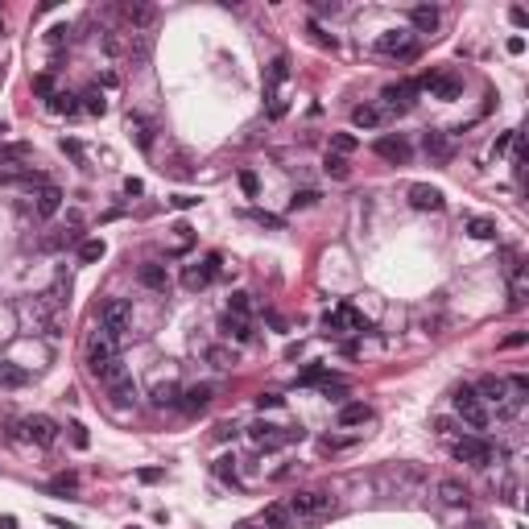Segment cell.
Returning <instances> with one entry per match:
<instances>
[{
	"instance_id": "obj_1",
	"label": "cell",
	"mask_w": 529,
	"mask_h": 529,
	"mask_svg": "<svg viewBox=\"0 0 529 529\" xmlns=\"http://www.w3.org/2000/svg\"><path fill=\"white\" fill-rule=\"evenodd\" d=\"M285 509H290L294 521H323V517L335 513V496L327 488H306V492H294L285 500Z\"/></svg>"
},
{
	"instance_id": "obj_2",
	"label": "cell",
	"mask_w": 529,
	"mask_h": 529,
	"mask_svg": "<svg viewBox=\"0 0 529 529\" xmlns=\"http://www.w3.org/2000/svg\"><path fill=\"white\" fill-rule=\"evenodd\" d=\"M99 327L112 331L116 339H125V335L132 331V306L125 302V298H108V302L99 306Z\"/></svg>"
},
{
	"instance_id": "obj_3",
	"label": "cell",
	"mask_w": 529,
	"mask_h": 529,
	"mask_svg": "<svg viewBox=\"0 0 529 529\" xmlns=\"http://www.w3.org/2000/svg\"><path fill=\"white\" fill-rule=\"evenodd\" d=\"M455 414H459L472 430H484L488 422H492V418H488V405L476 397V389H467V385L455 389Z\"/></svg>"
},
{
	"instance_id": "obj_4",
	"label": "cell",
	"mask_w": 529,
	"mask_h": 529,
	"mask_svg": "<svg viewBox=\"0 0 529 529\" xmlns=\"http://www.w3.org/2000/svg\"><path fill=\"white\" fill-rule=\"evenodd\" d=\"M451 455L467 467H488L492 463V442H484L480 435H463V439L451 446Z\"/></svg>"
},
{
	"instance_id": "obj_5",
	"label": "cell",
	"mask_w": 529,
	"mask_h": 529,
	"mask_svg": "<svg viewBox=\"0 0 529 529\" xmlns=\"http://www.w3.org/2000/svg\"><path fill=\"white\" fill-rule=\"evenodd\" d=\"M248 439L264 446V451H273V446H285V442H302V430H285V426H273V422H253Z\"/></svg>"
},
{
	"instance_id": "obj_6",
	"label": "cell",
	"mask_w": 529,
	"mask_h": 529,
	"mask_svg": "<svg viewBox=\"0 0 529 529\" xmlns=\"http://www.w3.org/2000/svg\"><path fill=\"white\" fill-rule=\"evenodd\" d=\"M116 355H120V339H116L112 331H104V327L95 323V331L87 335V368L104 364V360H116Z\"/></svg>"
},
{
	"instance_id": "obj_7",
	"label": "cell",
	"mask_w": 529,
	"mask_h": 529,
	"mask_svg": "<svg viewBox=\"0 0 529 529\" xmlns=\"http://www.w3.org/2000/svg\"><path fill=\"white\" fill-rule=\"evenodd\" d=\"M323 327H327V335H344V331H364L368 323H364V314H360L352 302H339L335 310H327Z\"/></svg>"
},
{
	"instance_id": "obj_8",
	"label": "cell",
	"mask_w": 529,
	"mask_h": 529,
	"mask_svg": "<svg viewBox=\"0 0 529 529\" xmlns=\"http://www.w3.org/2000/svg\"><path fill=\"white\" fill-rule=\"evenodd\" d=\"M414 29H385L381 38H376V54H385V58H414Z\"/></svg>"
},
{
	"instance_id": "obj_9",
	"label": "cell",
	"mask_w": 529,
	"mask_h": 529,
	"mask_svg": "<svg viewBox=\"0 0 529 529\" xmlns=\"http://www.w3.org/2000/svg\"><path fill=\"white\" fill-rule=\"evenodd\" d=\"M414 95H418V83H414V79L389 83V87H385V95H381V99H385L381 108H385L389 116H401V112H409V108H414Z\"/></svg>"
},
{
	"instance_id": "obj_10",
	"label": "cell",
	"mask_w": 529,
	"mask_h": 529,
	"mask_svg": "<svg viewBox=\"0 0 529 529\" xmlns=\"http://www.w3.org/2000/svg\"><path fill=\"white\" fill-rule=\"evenodd\" d=\"M476 397H480L484 405H496L500 414H509V409H517V401L509 397V385H505L500 376H484V381L476 385Z\"/></svg>"
},
{
	"instance_id": "obj_11",
	"label": "cell",
	"mask_w": 529,
	"mask_h": 529,
	"mask_svg": "<svg viewBox=\"0 0 529 529\" xmlns=\"http://www.w3.org/2000/svg\"><path fill=\"white\" fill-rule=\"evenodd\" d=\"M418 91H430V99H459L463 95V79L459 75H426Z\"/></svg>"
},
{
	"instance_id": "obj_12",
	"label": "cell",
	"mask_w": 529,
	"mask_h": 529,
	"mask_svg": "<svg viewBox=\"0 0 529 529\" xmlns=\"http://www.w3.org/2000/svg\"><path fill=\"white\" fill-rule=\"evenodd\" d=\"M372 149H376V157H385V162H393V166H405V162L414 157L409 141H405V136H393V132H389V136H376Z\"/></svg>"
},
{
	"instance_id": "obj_13",
	"label": "cell",
	"mask_w": 529,
	"mask_h": 529,
	"mask_svg": "<svg viewBox=\"0 0 529 529\" xmlns=\"http://www.w3.org/2000/svg\"><path fill=\"white\" fill-rule=\"evenodd\" d=\"M216 264H220V257H207V261L186 264V269H182V285H186V290H203V285H211Z\"/></svg>"
},
{
	"instance_id": "obj_14",
	"label": "cell",
	"mask_w": 529,
	"mask_h": 529,
	"mask_svg": "<svg viewBox=\"0 0 529 529\" xmlns=\"http://www.w3.org/2000/svg\"><path fill=\"white\" fill-rule=\"evenodd\" d=\"M435 496H439L442 509H467V500H472L467 484H459V480H439L435 484Z\"/></svg>"
},
{
	"instance_id": "obj_15",
	"label": "cell",
	"mask_w": 529,
	"mask_h": 529,
	"mask_svg": "<svg viewBox=\"0 0 529 529\" xmlns=\"http://www.w3.org/2000/svg\"><path fill=\"white\" fill-rule=\"evenodd\" d=\"M21 426H25V435L38 442V446H54V442H58V426H54V422H50L45 414H34V418H25Z\"/></svg>"
},
{
	"instance_id": "obj_16",
	"label": "cell",
	"mask_w": 529,
	"mask_h": 529,
	"mask_svg": "<svg viewBox=\"0 0 529 529\" xmlns=\"http://www.w3.org/2000/svg\"><path fill=\"white\" fill-rule=\"evenodd\" d=\"M211 397H216V389L211 385H190V389H182V397H178V405H182V414H203L207 405H211Z\"/></svg>"
},
{
	"instance_id": "obj_17",
	"label": "cell",
	"mask_w": 529,
	"mask_h": 529,
	"mask_svg": "<svg viewBox=\"0 0 529 529\" xmlns=\"http://www.w3.org/2000/svg\"><path fill=\"white\" fill-rule=\"evenodd\" d=\"M136 281H141L145 290H153V294H166V290H170V273H166V264H157V261L141 264V269H136Z\"/></svg>"
},
{
	"instance_id": "obj_18",
	"label": "cell",
	"mask_w": 529,
	"mask_h": 529,
	"mask_svg": "<svg viewBox=\"0 0 529 529\" xmlns=\"http://www.w3.org/2000/svg\"><path fill=\"white\" fill-rule=\"evenodd\" d=\"M58 207H62V190L50 186V182H42L38 195H34V216H38V220H50V216H58Z\"/></svg>"
},
{
	"instance_id": "obj_19",
	"label": "cell",
	"mask_w": 529,
	"mask_h": 529,
	"mask_svg": "<svg viewBox=\"0 0 529 529\" xmlns=\"http://www.w3.org/2000/svg\"><path fill=\"white\" fill-rule=\"evenodd\" d=\"M385 120H393V116H389L381 104H355V108H352V125H355V129L372 132V129H381Z\"/></svg>"
},
{
	"instance_id": "obj_20",
	"label": "cell",
	"mask_w": 529,
	"mask_h": 529,
	"mask_svg": "<svg viewBox=\"0 0 529 529\" xmlns=\"http://www.w3.org/2000/svg\"><path fill=\"white\" fill-rule=\"evenodd\" d=\"M409 203H414L418 211H442V190L430 186V182H414V186H409Z\"/></svg>"
},
{
	"instance_id": "obj_21",
	"label": "cell",
	"mask_w": 529,
	"mask_h": 529,
	"mask_svg": "<svg viewBox=\"0 0 529 529\" xmlns=\"http://www.w3.org/2000/svg\"><path fill=\"white\" fill-rule=\"evenodd\" d=\"M125 129H129V136L136 141V149H153V125H149V120H145L141 112H129Z\"/></svg>"
},
{
	"instance_id": "obj_22",
	"label": "cell",
	"mask_w": 529,
	"mask_h": 529,
	"mask_svg": "<svg viewBox=\"0 0 529 529\" xmlns=\"http://www.w3.org/2000/svg\"><path fill=\"white\" fill-rule=\"evenodd\" d=\"M104 389H108V397H112L116 405H132V401H136V385H132V372H120V376H116V381H108Z\"/></svg>"
},
{
	"instance_id": "obj_23",
	"label": "cell",
	"mask_w": 529,
	"mask_h": 529,
	"mask_svg": "<svg viewBox=\"0 0 529 529\" xmlns=\"http://www.w3.org/2000/svg\"><path fill=\"white\" fill-rule=\"evenodd\" d=\"M261 529H294V517H290V509H285L281 500H277V505H264Z\"/></svg>"
},
{
	"instance_id": "obj_24",
	"label": "cell",
	"mask_w": 529,
	"mask_h": 529,
	"mask_svg": "<svg viewBox=\"0 0 529 529\" xmlns=\"http://www.w3.org/2000/svg\"><path fill=\"white\" fill-rule=\"evenodd\" d=\"M409 21H414V34H435V29H439V8L418 4V8L409 13Z\"/></svg>"
},
{
	"instance_id": "obj_25",
	"label": "cell",
	"mask_w": 529,
	"mask_h": 529,
	"mask_svg": "<svg viewBox=\"0 0 529 529\" xmlns=\"http://www.w3.org/2000/svg\"><path fill=\"white\" fill-rule=\"evenodd\" d=\"M120 13H125V21H129L132 34H136V29H149V25H153V17H157L149 4H125Z\"/></svg>"
},
{
	"instance_id": "obj_26",
	"label": "cell",
	"mask_w": 529,
	"mask_h": 529,
	"mask_svg": "<svg viewBox=\"0 0 529 529\" xmlns=\"http://www.w3.org/2000/svg\"><path fill=\"white\" fill-rule=\"evenodd\" d=\"M178 397H182L178 381H157V385H153V393H149V401H153L157 409H166V405H178Z\"/></svg>"
},
{
	"instance_id": "obj_27",
	"label": "cell",
	"mask_w": 529,
	"mask_h": 529,
	"mask_svg": "<svg viewBox=\"0 0 529 529\" xmlns=\"http://www.w3.org/2000/svg\"><path fill=\"white\" fill-rule=\"evenodd\" d=\"M45 108L58 112V116H75V112H79V95H71V91H54V95L45 99Z\"/></svg>"
},
{
	"instance_id": "obj_28",
	"label": "cell",
	"mask_w": 529,
	"mask_h": 529,
	"mask_svg": "<svg viewBox=\"0 0 529 529\" xmlns=\"http://www.w3.org/2000/svg\"><path fill=\"white\" fill-rule=\"evenodd\" d=\"M223 335H227V339H236V344H248V339H253V327H248V318L223 314Z\"/></svg>"
},
{
	"instance_id": "obj_29",
	"label": "cell",
	"mask_w": 529,
	"mask_h": 529,
	"mask_svg": "<svg viewBox=\"0 0 529 529\" xmlns=\"http://www.w3.org/2000/svg\"><path fill=\"white\" fill-rule=\"evenodd\" d=\"M368 418H372V409H368L364 401H352V405L339 409V426H344V430H348V426H364Z\"/></svg>"
},
{
	"instance_id": "obj_30",
	"label": "cell",
	"mask_w": 529,
	"mask_h": 529,
	"mask_svg": "<svg viewBox=\"0 0 529 529\" xmlns=\"http://www.w3.org/2000/svg\"><path fill=\"white\" fill-rule=\"evenodd\" d=\"M422 149H426L430 157H439V162L451 157V141H446L442 132H426V136H422Z\"/></svg>"
},
{
	"instance_id": "obj_31",
	"label": "cell",
	"mask_w": 529,
	"mask_h": 529,
	"mask_svg": "<svg viewBox=\"0 0 529 529\" xmlns=\"http://www.w3.org/2000/svg\"><path fill=\"white\" fill-rule=\"evenodd\" d=\"M79 99H83L79 108H83V112H91V116H104V112H108V99H104V91H99V87H87Z\"/></svg>"
},
{
	"instance_id": "obj_32",
	"label": "cell",
	"mask_w": 529,
	"mask_h": 529,
	"mask_svg": "<svg viewBox=\"0 0 529 529\" xmlns=\"http://www.w3.org/2000/svg\"><path fill=\"white\" fill-rule=\"evenodd\" d=\"M104 257H108V244H104L99 236L79 244V261H83V264H95V261H104Z\"/></svg>"
},
{
	"instance_id": "obj_33",
	"label": "cell",
	"mask_w": 529,
	"mask_h": 529,
	"mask_svg": "<svg viewBox=\"0 0 529 529\" xmlns=\"http://www.w3.org/2000/svg\"><path fill=\"white\" fill-rule=\"evenodd\" d=\"M29 376L17 368V364H8V360H0V389H17V385H25Z\"/></svg>"
},
{
	"instance_id": "obj_34",
	"label": "cell",
	"mask_w": 529,
	"mask_h": 529,
	"mask_svg": "<svg viewBox=\"0 0 529 529\" xmlns=\"http://www.w3.org/2000/svg\"><path fill=\"white\" fill-rule=\"evenodd\" d=\"M467 236H476V240H492V236H496V223L488 220V216H472V220H467Z\"/></svg>"
},
{
	"instance_id": "obj_35",
	"label": "cell",
	"mask_w": 529,
	"mask_h": 529,
	"mask_svg": "<svg viewBox=\"0 0 529 529\" xmlns=\"http://www.w3.org/2000/svg\"><path fill=\"white\" fill-rule=\"evenodd\" d=\"M331 153H335V157L355 153V136H352V132H335V136H331Z\"/></svg>"
},
{
	"instance_id": "obj_36",
	"label": "cell",
	"mask_w": 529,
	"mask_h": 529,
	"mask_svg": "<svg viewBox=\"0 0 529 529\" xmlns=\"http://www.w3.org/2000/svg\"><path fill=\"white\" fill-rule=\"evenodd\" d=\"M216 476L227 480V484H236V455H220L216 459Z\"/></svg>"
},
{
	"instance_id": "obj_37",
	"label": "cell",
	"mask_w": 529,
	"mask_h": 529,
	"mask_svg": "<svg viewBox=\"0 0 529 529\" xmlns=\"http://www.w3.org/2000/svg\"><path fill=\"white\" fill-rule=\"evenodd\" d=\"M207 360H211L216 368H232V364H236V352H227V348H207Z\"/></svg>"
},
{
	"instance_id": "obj_38",
	"label": "cell",
	"mask_w": 529,
	"mask_h": 529,
	"mask_svg": "<svg viewBox=\"0 0 529 529\" xmlns=\"http://www.w3.org/2000/svg\"><path fill=\"white\" fill-rule=\"evenodd\" d=\"M248 310H253L248 294H232V302H227V314H236V318H248Z\"/></svg>"
},
{
	"instance_id": "obj_39",
	"label": "cell",
	"mask_w": 529,
	"mask_h": 529,
	"mask_svg": "<svg viewBox=\"0 0 529 529\" xmlns=\"http://www.w3.org/2000/svg\"><path fill=\"white\" fill-rule=\"evenodd\" d=\"M327 174H331V178H348V157L327 153Z\"/></svg>"
},
{
	"instance_id": "obj_40",
	"label": "cell",
	"mask_w": 529,
	"mask_h": 529,
	"mask_svg": "<svg viewBox=\"0 0 529 529\" xmlns=\"http://www.w3.org/2000/svg\"><path fill=\"white\" fill-rule=\"evenodd\" d=\"M318 381H327V368L323 364H310L306 372H302V385H318Z\"/></svg>"
},
{
	"instance_id": "obj_41",
	"label": "cell",
	"mask_w": 529,
	"mask_h": 529,
	"mask_svg": "<svg viewBox=\"0 0 529 529\" xmlns=\"http://www.w3.org/2000/svg\"><path fill=\"white\" fill-rule=\"evenodd\" d=\"M310 203H318V195H314V190H298V195L290 199V207H294V211H298V207H310Z\"/></svg>"
},
{
	"instance_id": "obj_42",
	"label": "cell",
	"mask_w": 529,
	"mask_h": 529,
	"mask_svg": "<svg viewBox=\"0 0 529 529\" xmlns=\"http://www.w3.org/2000/svg\"><path fill=\"white\" fill-rule=\"evenodd\" d=\"M162 476H166L162 467H141V472H136V480H141V484H157Z\"/></svg>"
},
{
	"instance_id": "obj_43",
	"label": "cell",
	"mask_w": 529,
	"mask_h": 529,
	"mask_svg": "<svg viewBox=\"0 0 529 529\" xmlns=\"http://www.w3.org/2000/svg\"><path fill=\"white\" fill-rule=\"evenodd\" d=\"M509 145H517V129H509V132H505V136H496V149H492V153L500 157V153H505Z\"/></svg>"
},
{
	"instance_id": "obj_44",
	"label": "cell",
	"mask_w": 529,
	"mask_h": 529,
	"mask_svg": "<svg viewBox=\"0 0 529 529\" xmlns=\"http://www.w3.org/2000/svg\"><path fill=\"white\" fill-rule=\"evenodd\" d=\"M34 91L50 99V95H54V79H50V75H38V79H34Z\"/></svg>"
},
{
	"instance_id": "obj_45",
	"label": "cell",
	"mask_w": 529,
	"mask_h": 529,
	"mask_svg": "<svg viewBox=\"0 0 529 529\" xmlns=\"http://www.w3.org/2000/svg\"><path fill=\"white\" fill-rule=\"evenodd\" d=\"M71 442H75V446H79V451H83V446H87V426H79V422H75V426H71Z\"/></svg>"
},
{
	"instance_id": "obj_46",
	"label": "cell",
	"mask_w": 529,
	"mask_h": 529,
	"mask_svg": "<svg viewBox=\"0 0 529 529\" xmlns=\"http://www.w3.org/2000/svg\"><path fill=\"white\" fill-rule=\"evenodd\" d=\"M240 186H244V195H257V186H261V182H257L253 170H244V174H240Z\"/></svg>"
},
{
	"instance_id": "obj_47",
	"label": "cell",
	"mask_w": 529,
	"mask_h": 529,
	"mask_svg": "<svg viewBox=\"0 0 529 529\" xmlns=\"http://www.w3.org/2000/svg\"><path fill=\"white\" fill-rule=\"evenodd\" d=\"M277 405H281V397L277 393H261L257 397V409H277Z\"/></svg>"
},
{
	"instance_id": "obj_48",
	"label": "cell",
	"mask_w": 529,
	"mask_h": 529,
	"mask_svg": "<svg viewBox=\"0 0 529 529\" xmlns=\"http://www.w3.org/2000/svg\"><path fill=\"white\" fill-rule=\"evenodd\" d=\"M195 203H199L195 195H174V207H178V211H186V207H195Z\"/></svg>"
},
{
	"instance_id": "obj_49",
	"label": "cell",
	"mask_w": 529,
	"mask_h": 529,
	"mask_svg": "<svg viewBox=\"0 0 529 529\" xmlns=\"http://www.w3.org/2000/svg\"><path fill=\"white\" fill-rule=\"evenodd\" d=\"M62 149H66L71 157H83V145H79V141H66V136H62Z\"/></svg>"
},
{
	"instance_id": "obj_50",
	"label": "cell",
	"mask_w": 529,
	"mask_h": 529,
	"mask_svg": "<svg viewBox=\"0 0 529 529\" xmlns=\"http://www.w3.org/2000/svg\"><path fill=\"white\" fill-rule=\"evenodd\" d=\"M145 186H141V178H125V195H141Z\"/></svg>"
},
{
	"instance_id": "obj_51",
	"label": "cell",
	"mask_w": 529,
	"mask_h": 529,
	"mask_svg": "<svg viewBox=\"0 0 529 529\" xmlns=\"http://www.w3.org/2000/svg\"><path fill=\"white\" fill-rule=\"evenodd\" d=\"M509 17H513V25H529V13H526V8H513Z\"/></svg>"
},
{
	"instance_id": "obj_52",
	"label": "cell",
	"mask_w": 529,
	"mask_h": 529,
	"mask_svg": "<svg viewBox=\"0 0 529 529\" xmlns=\"http://www.w3.org/2000/svg\"><path fill=\"white\" fill-rule=\"evenodd\" d=\"M216 435H220V439H232V435H236V422H223V426L216 430Z\"/></svg>"
},
{
	"instance_id": "obj_53",
	"label": "cell",
	"mask_w": 529,
	"mask_h": 529,
	"mask_svg": "<svg viewBox=\"0 0 529 529\" xmlns=\"http://www.w3.org/2000/svg\"><path fill=\"white\" fill-rule=\"evenodd\" d=\"M526 50V38H509V54H521Z\"/></svg>"
},
{
	"instance_id": "obj_54",
	"label": "cell",
	"mask_w": 529,
	"mask_h": 529,
	"mask_svg": "<svg viewBox=\"0 0 529 529\" xmlns=\"http://www.w3.org/2000/svg\"><path fill=\"white\" fill-rule=\"evenodd\" d=\"M0 529H17V517H0Z\"/></svg>"
},
{
	"instance_id": "obj_55",
	"label": "cell",
	"mask_w": 529,
	"mask_h": 529,
	"mask_svg": "<svg viewBox=\"0 0 529 529\" xmlns=\"http://www.w3.org/2000/svg\"><path fill=\"white\" fill-rule=\"evenodd\" d=\"M467 529H488V526H484V521H472V526H467Z\"/></svg>"
},
{
	"instance_id": "obj_56",
	"label": "cell",
	"mask_w": 529,
	"mask_h": 529,
	"mask_svg": "<svg viewBox=\"0 0 529 529\" xmlns=\"http://www.w3.org/2000/svg\"><path fill=\"white\" fill-rule=\"evenodd\" d=\"M4 132H8V129H4V125H0V149H4Z\"/></svg>"
},
{
	"instance_id": "obj_57",
	"label": "cell",
	"mask_w": 529,
	"mask_h": 529,
	"mask_svg": "<svg viewBox=\"0 0 529 529\" xmlns=\"http://www.w3.org/2000/svg\"><path fill=\"white\" fill-rule=\"evenodd\" d=\"M236 529H261V526H236Z\"/></svg>"
}]
</instances>
